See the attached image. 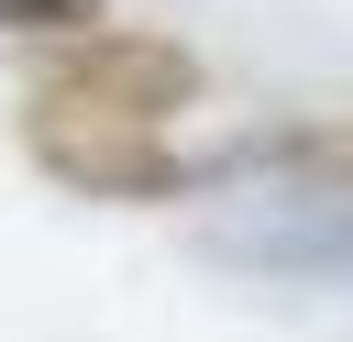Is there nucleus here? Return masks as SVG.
<instances>
[{"mask_svg":"<svg viewBox=\"0 0 353 342\" xmlns=\"http://www.w3.org/2000/svg\"><path fill=\"white\" fill-rule=\"evenodd\" d=\"M22 154L66 188V199H132V210H154V199H199L221 165L210 154H188L176 132H154V121H110V110H77V99H22Z\"/></svg>","mask_w":353,"mask_h":342,"instance_id":"obj_1","label":"nucleus"},{"mask_svg":"<svg viewBox=\"0 0 353 342\" xmlns=\"http://www.w3.org/2000/svg\"><path fill=\"white\" fill-rule=\"evenodd\" d=\"M88 22H99V0H0V33H44L55 44V33H88Z\"/></svg>","mask_w":353,"mask_h":342,"instance_id":"obj_4","label":"nucleus"},{"mask_svg":"<svg viewBox=\"0 0 353 342\" xmlns=\"http://www.w3.org/2000/svg\"><path fill=\"white\" fill-rule=\"evenodd\" d=\"M243 165H276V177H298L309 199H353V110H298V121L254 132Z\"/></svg>","mask_w":353,"mask_h":342,"instance_id":"obj_3","label":"nucleus"},{"mask_svg":"<svg viewBox=\"0 0 353 342\" xmlns=\"http://www.w3.org/2000/svg\"><path fill=\"white\" fill-rule=\"evenodd\" d=\"M33 88H44V99H77V110H110V121H154V132H176V121L199 110V55L99 11L88 33H55V55L33 66Z\"/></svg>","mask_w":353,"mask_h":342,"instance_id":"obj_2","label":"nucleus"}]
</instances>
